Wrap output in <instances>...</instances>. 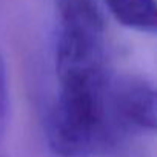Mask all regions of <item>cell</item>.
Returning a JSON list of instances; mask_svg holds the SVG:
<instances>
[{
    "instance_id": "obj_3",
    "label": "cell",
    "mask_w": 157,
    "mask_h": 157,
    "mask_svg": "<svg viewBox=\"0 0 157 157\" xmlns=\"http://www.w3.org/2000/svg\"><path fill=\"white\" fill-rule=\"evenodd\" d=\"M111 16L123 26L154 34L157 29L155 0H105Z\"/></svg>"
},
{
    "instance_id": "obj_1",
    "label": "cell",
    "mask_w": 157,
    "mask_h": 157,
    "mask_svg": "<svg viewBox=\"0 0 157 157\" xmlns=\"http://www.w3.org/2000/svg\"><path fill=\"white\" fill-rule=\"evenodd\" d=\"M59 78V94L46 117L49 148L60 157H97L129 134L111 94L106 66L71 71Z\"/></svg>"
},
{
    "instance_id": "obj_4",
    "label": "cell",
    "mask_w": 157,
    "mask_h": 157,
    "mask_svg": "<svg viewBox=\"0 0 157 157\" xmlns=\"http://www.w3.org/2000/svg\"><path fill=\"white\" fill-rule=\"evenodd\" d=\"M60 20L103 22L97 0H57Z\"/></svg>"
},
{
    "instance_id": "obj_2",
    "label": "cell",
    "mask_w": 157,
    "mask_h": 157,
    "mask_svg": "<svg viewBox=\"0 0 157 157\" xmlns=\"http://www.w3.org/2000/svg\"><path fill=\"white\" fill-rule=\"evenodd\" d=\"M111 94L116 111L129 132L155 131V91L137 75L111 78Z\"/></svg>"
},
{
    "instance_id": "obj_5",
    "label": "cell",
    "mask_w": 157,
    "mask_h": 157,
    "mask_svg": "<svg viewBox=\"0 0 157 157\" xmlns=\"http://www.w3.org/2000/svg\"><path fill=\"white\" fill-rule=\"evenodd\" d=\"M8 105H10V97H8V80H6V66L3 59L0 57V137L5 129L6 123V114H8Z\"/></svg>"
}]
</instances>
